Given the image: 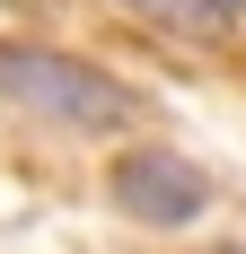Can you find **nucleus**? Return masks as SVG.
Returning <instances> with one entry per match:
<instances>
[{"label": "nucleus", "instance_id": "f257e3e1", "mask_svg": "<svg viewBox=\"0 0 246 254\" xmlns=\"http://www.w3.org/2000/svg\"><path fill=\"white\" fill-rule=\"evenodd\" d=\"M0 105L35 114V123H62V131H123L141 114V97L123 79H106L97 62L53 53V44H0Z\"/></svg>", "mask_w": 246, "mask_h": 254}, {"label": "nucleus", "instance_id": "f03ea898", "mask_svg": "<svg viewBox=\"0 0 246 254\" xmlns=\"http://www.w3.org/2000/svg\"><path fill=\"white\" fill-rule=\"evenodd\" d=\"M106 193L141 228H185V219L211 210V176H202L194 158H176V149H123L115 176H106Z\"/></svg>", "mask_w": 246, "mask_h": 254}, {"label": "nucleus", "instance_id": "7ed1b4c3", "mask_svg": "<svg viewBox=\"0 0 246 254\" xmlns=\"http://www.w3.org/2000/svg\"><path fill=\"white\" fill-rule=\"evenodd\" d=\"M238 9H246V0H185V18H202V26H229Z\"/></svg>", "mask_w": 246, "mask_h": 254}, {"label": "nucleus", "instance_id": "20e7f679", "mask_svg": "<svg viewBox=\"0 0 246 254\" xmlns=\"http://www.w3.org/2000/svg\"><path fill=\"white\" fill-rule=\"evenodd\" d=\"M0 9H26V0H0Z\"/></svg>", "mask_w": 246, "mask_h": 254}]
</instances>
